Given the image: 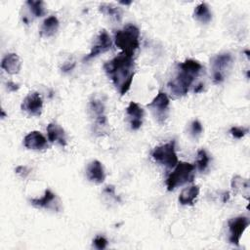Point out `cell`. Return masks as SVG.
Masks as SVG:
<instances>
[{"mask_svg": "<svg viewBox=\"0 0 250 250\" xmlns=\"http://www.w3.org/2000/svg\"><path fill=\"white\" fill-rule=\"evenodd\" d=\"M104 69L121 96L125 95L132 84L135 63L133 57L120 53L104 64Z\"/></svg>", "mask_w": 250, "mask_h": 250, "instance_id": "6da1fadb", "label": "cell"}, {"mask_svg": "<svg viewBox=\"0 0 250 250\" xmlns=\"http://www.w3.org/2000/svg\"><path fill=\"white\" fill-rule=\"evenodd\" d=\"M179 70L176 77L168 83L171 94L175 97H183L188 94L195 78L199 75L203 66L195 60H186L178 64Z\"/></svg>", "mask_w": 250, "mask_h": 250, "instance_id": "7a4b0ae2", "label": "cell"}, {"mask_svg": "<svg viewBox=\"0 0 250 250\" xmlns=\"http://www.w3.org/2000/svg\"><path fill=\"white\" fill-rule=\"evenodd\" d=\"M140 30L134 24H127L114 34L115 45L122 53L133 57L140 46Z\"/></svg>", "mask_w": 250, "mask_h": 250, "instance_id": "3957f363", "label": "cell"}, {"mask_svg": "<svg viewBox=\"0 0 250 250\" xmlns=\"http://www.w3.org/2000/svg\"><path fill=\"white\" fill-rule=\"evenodd\" d=\"M194 166L191 163L180 161L175 166L174 171L168 176L166 180V187L169 191L174 190L176 188L189 183L193 180Z\"/></svg>", "mask_w": 250, "mask_h": 250, "instance_id": "277c9868", "label": "cell"}, {"mask_svg": "<svg viewBox=\"0 0 250 250\" xmlns=\"http://www.w3.org/2000/svg\"><path fill=\"white\" fill-rule=\"evenodd\" d=\"M232 56L230 53L225 52L214 56L211 60L212 78L214 83L218 84L225 80L228 72L232 66Z\"/></svg>", "mask_w": 250, "mask_h": 250, "instance_id": "5b68a950", "label": "cell"}, {"mask_svg": "<svg viewBox=\"0 0 250 250\" xmlns=\"http://www.w3.org/2000/svg\"><path fill=\"white\" fill-rule=\"evenodd\" d=\"M152 158L167 168H173L177 165L178 156L175 149V141L156 146L151 152Z\"/></svg>", "mask_w": 250, "mask_h": 250, "instance_id": "8992f818", "label": "cell"}, {"mask_svg": "<svg viewBox=\"0 0 250 250\" xmlns=\"http://www.w3.org/2000/svg\"><path fill=\"white\" fill-rule=\"evenodd\" d=\"M89 114L93 120V126L95 131L103 132L107 126V119L105 115L104 104L96 98H93L89 102Z\"/></svg>", "mask_w": 250, "mask_h": 250, "instance_id": "52a82bcc", "label": "cell"}, {"mask_svg": "<svg viewBox=\"0 0 250 250\" xmlns=\"http://www.w3.org/2000/svg\"><path fill=\"white\" fill-rule=\"evenodd\" d=\"M170 100L165 92H159L155 98L147 104L156 121L162 124L168 116Z\"/></svg>", "mask_w": 250, "mask_h": 250, "instance_id": "ba28073f", "label": "cell"}, {"mask_svg": "<svg viewBox=\"0 0 250 250\" xmlns=\"http://www.w3.org/2000/svg\"><path fill=\"white\" fill-rule=\"evenodd\" d=\"M250 224V220L245 216H238L235 218H231L228 222L229 228V241L235 245L239 246L240 238Z\"/></svg>", "mask_w": 250, "mask_h": 250, "instance_id": "9c48e42d", "label": "cell"}, {"mask_svg": "<svg viewBox=\"0 0 250 250\" xmlns=\"http://www.w3.org/2000/svg\"><path fill=\"white\" fill-rule=\"evenodd\" d=\"M111 46H112V42L107 31L104 29L101 30L95 43L91 48L90 53L87 56H85V58L83 59V62H88L89 60L98 57L100 54L108 51L111 48Z\"/></svg>", "mask_w": 250, "mask_h": 250, "instance_id": "30bf717a", "label": "cell"}, {"mask_svg": "<svg viewBox=\"0 0 250 250\" xmlns=\"http://www.w3.org/2000/svg\"><path fill=\"white\" fill-rule=\"evenodd\" d=\"M21 107L30 116H40L43 109L42 97L38 92H31L23 99Z\"/></svg>", "mask_w": 250, "mask_h": 250, "instance_id": "8fae6325", "label": "cell"}, {"mask_svg": "<svg viewBox=\"0 0 250 250\" xmlns=\"http://www.w3.org/2000/svg\"><path fill=\"white\" fill-rule=\"evenodd\" d=\"M30 203L32 206L36 208H44V209H54L57 211L61 210L60 200L57 195L49 188L44 191L42 197L39 198H31Z\"/></svg>", "mask_w": 250, "mask_h": 250, "instance_id": "7c38bea8", "label": "cell"}, {"mask_svg": "<svg viewBox=\"0 0 250 250\" xmlns=\"http://www.w3.org/2000/svg\"><path fill=\"white\" fill-rule=\"evenodd\" d=\"M126 113L129 119L131 129L138 130L139 128H141L145 115L144 109L137 103L131 102L126 108Z\"/></svg>", "mask_w": 250, "mask_h": 250, "instance_id": "4fadbf2b", "label": "cell"}, {"mask_svg": "<svg viewBox=\"0 0 250 250\" xmlns=\"http://www.w3.org/2000/svg\"><path fill=\"white\" fill-rule=\"evenodd\" d=\"M87 179L94 184H102L105 180V173L103 164L99 160L91 161L86 168Z\"/></svg>", "mask_w": 250, "mask_h": 250, "instance_id": "5bb4252c", "label": "cell"}, {"mask_svg": "<svg viewBox=\"0 0 250 250\" xmlns=\"http://www.w3.org/2000/svg\"><path fill=\"white\" fill-rule=\"evenodd\" d=\"M23 145L28 149L40 150L47 146V140L39 131H32L24 137Z\"/></svg>", "mask_w": 250, "mask_h": 250, "instance_id": "9a60e30c", "label": "cell"}, {"mask_svg": "<svg viewBox=\"0 0 250 250\" xmlns=\"http://www.w3.org/2000/svg\"><path fill=\"white\" fill-rule=\"evenodd\" d=\"M1 67L9 74H18L21 68V61L16 53H9L2 59Z\"/></svg>", "mask_w": 250, "mask_h": 250, "instance_id": "2e32d148", "label": "cell"}, {"mask_svg": "<svg viewBox=\"0 0 250 250\" xmlns=\"http://www.w3.org/2000/svg\"><path fill=\"white\" fill-rule=\"evenodd\" d=\"M47 135L51 143H58L62 146H66L65 132L59 124L49 123L47 126Z\"/></svg>", "mask_w": 250, "mask_h": 250, "instance_id": "e0dca14e", "label": "cell"}, {"mask_svg": "<svg viewBox=\"0 0 250 250\" xmlns=\"http://www.w3.org/2000/svg\"><path fill=\"white\" fill-rule=\"evenodd\" d=\"M60 26L59 20L55 16H50L44 20L40 27V36L44 38H49L54 36Z\"/></svg>", "mask_w": 250, "mask_h": 250, "instance_id": "ac0fdd59", "label": "cell"}, {"mask_svg": "<svg viewBox=\"0 0 250 250\" xmlns=\"http://www.w3.org/2000/svg\"><path fill=\"white\" fill-rule=\"evenodd\" d=\"M249 180L244 179L241 176H234L231 180V188L235 193H242V196H244L247 200L249 199Z\"/></svg>", "mask_w": 250, "mask_h": 250, "instance_id": "d6986e66", "label": "cell"}, {"mask_svg": "<svg viewBox=\"0 0 250 250\" xmlns=\"http://www.w3.org/2000/svg\"><path fill=\"white\" fill-rule=\"evenodd\" d=\"M199 194V187L191 186L182 190L179 196V202L182 205H193L194 200L197 198Z\"/></svg>", "mask_w": 250, "mask_h": 250, "instance_id": "ffe728a7", "label": "cell"}, {"mask_svg": "<svg viewBox=\"0 0 250 250\" xmlns=\"http://www.w3.org/2000/svg\"><path fill=\"white\" fill-rule=\"evenodd\" d=\"M193 17L200 23L207 24L212 20V13L209 9V6L206 3L202 2L195 7L193 12Z\"/></svg>", "mask_w": 250, "mask_h": 250, "instance_id": "44dd1931", "label": "cell"}, {"mask_svg": "<svg viewBox=\"0 0 250 250\" xmlns=\"http://www.w3.org/2000/svg\"><path fill=\"white\" fill-rule=\"evenodd\" d=\"M99 10L102 14L108 16L112 19H114L117 21H121L122 18V10L119 7L114 6L113 4H107V3H104L101 4L99 7Z\"/></svg>", "mask_w": 250, "mask_h": 250, "instance_id": "7402d4cb", "label": "cell"}, {"mask_svg": "<svg viewBox=\"0 0 250 250\" xmlns=\"http://www.w3.org/2000/svg\"><path fill=\"white\" fill-rule=\"evenodd\" d=\"M26 5L29 9V11L34 15L36 18H40L45 15V7H44V2L43 1H34V0H28L26 1Z\"/></svg>", "mask_w": 250, "mask_h": 250, "instance_id": "603a6c76", "label": "cell"}, {"mask_svg": "<svg viewBox=\"0 0 250 250\" xmlns=\"http://www.w3.org/2000/svg\"><path fill=\"white\" fill-rule=\"evenodd\" d=\"M209 161H210V157H209L208 153L206 152V150L203 148L199 149L197 151V158H196L197 169L201 172L205 171L209 165Z\"/></svg>", "mask_w": 250, "mask_h": 250, "instance_id": "cb8c5ba5", "label": "cell"}, {"mask_svg": "<svg viewBox=\"0 0 250 250\" xmlns=\"http://www.w3.org/2000/svg\"><path fill=\"white\" fill-rule=\"evenodd\" d=\"M203 132L202 124L198 120H193L189 125V134L193 139H197Z\"/></svg>", "mask_w": 250, "mask_h": 250, "instance_id": "d4e9b609", "label": "cell"}, {"mask_svg": "<svg viewBox=\"0 0 250 250\" xmlns=\"http://www.w3.org/2000/svg\"><path fill=\"white\" fill-rule=\"evenodd\" d=\"M229 133L233 138L241 139L248 133V129L243 128V127H238V126H232L229 129Z\"/></svg>", "mask_w": 250, "mask_h": 250, "instance_id": "484cf974", "label": "cell"}, {"mask_svg": "<svg viewBox=\"0 0 250 250\" xmlns=\"http://www.w3.org/2000/svg\"><path fill=\"white\" fill-rule=\"evenodd\" d=\"M93 245L99 249V250H103L107 246V240L105 239V237L102 236V235H97L94 240H93Z\"/></svg>", "mask_w": 250, "mask_h": 250, "instance_id": "4316f807", "label": "cell"}, {"mask_svg": "<svg viewBox=\"0 0 250 250\" xmlns=\"http://www.w3.org/2000/svg\"><path fill=\"white\" fill-rule=\"evenodd\" d=\"M16 173L19 174L20 176L25 178L28 174H29V169L26 167V166H23V165H20L16 168Z\"/></svg>", "mask_w": 250, "mask_h": 250, "instance_id": "83f0119b", "label": "cell"}, {"mask_svg": "<svg viewBox=\"0 0 250 250\" xmlns=\"http://www.w3.org/2000/svg\"><path fill=\"white\" fill-rule=\"evenodd\" d=\"M19 88H20L19 84H16V83H14V82H12V81H9V82L7 83V89H8V91H10V92H16V91L19 90Z\"/></svg>", "mask_w": 250, "mask_h": 250, "instance_id": "f1b7e54d", "label": "cell"}, {"mask_svg": "<svg viewBox=\"0 0 250 250\" xmlns=\"http://www.w3.org/2000/svg\"><path fill=\"white\" fill-rule=\"evenodd\" d=\"M74 65H75V62H65L62 66V71H69V70H71L73 67H74Z\"/></svg>", "mask_w": 250, "mask_h": 250, "instance_id": "f546056e", "label": "cell"}, {"mask_svg": "<svg viewBox=\"0 0 250 250\" xmlns=\"http://www.w3.org/2000/svg\"><path fill=\"white\" fill-rule=\"evenodd\" d=\"M203 88H204V85H203L202 83H199L197 86H195L194 92H195V93H199V92H201V91L203 90Z\"/></svg>", "mask_w": 250, "mask_h": 250, "instance_id": "4dcf8cb0", "label": "cell"}, {"mask_svg": "<svg viewBox=\"0 0 250 250\" xmlns=\"http://www.w3.org/2000/svg\"><path fill=\"white\" fill-rule=\"evenodd\" d=\"M119 3H120V4H123V5H130V4L132 3V1H128V2H127V1H125V2H124V1H120Z\"/></svg>", "mask_w": 250, "mask_h": 250, "instance_id": "1f68e13d", "label": "cell"}, {"mask_svg": "<svg viewBox=\"0 0 250 250\" xmlns=\"http://www.w3.org/2000/svg\"><path fill=\"white\" fill-rule=\"evenodd\" d=\"M5 116H6V114H5V112H4V110H3V109H2V110H1V117H2V118H4V117H5Z\"/></svg>", "mask_w": 250, "mask_h": 250, "instance_id": "d6a6232c", "label": "cell"}]
</instances>
